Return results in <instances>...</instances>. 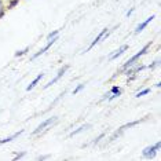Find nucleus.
<instances>
[{"label": "nucleus", "instance_id": "1", "mask_svg": "<svg viewBox=\"0 0 161 161\" xmlns=\"http://www.w3.org/2000/svg\"><path fill=\"white\" fill-rule=\"evenodd\" d=\"M149 47H150V44H146V46L143 47V48H142V50H141V51H139V53L136 54V55H134L132 58H131V59H128V61L125 62V65H124V66H123L121 70H125V69H128V68H131V66H132V65H134V62H136V61L139 59V58H141L142 55H143V54L146 53V51H147Z\"/></svg>", "mask_w": 161, "mask_h": 161}, {"label": "nucleus", "instance_id": "2", "mask_svg": "<svg viewBox=\"0 0 161 161\" xmlns=\"http://www.w3.org/2000/svg\"><path fill=\"white\" fill-rule=\"evenodd\" d=\"M55 121H57V117H51V119H47V120H44V121H43V123L40 124V125H39V127L35 130V132H33V134H35V135H36V134H40V132H42V131H44L47 127H50L51 124H54Z\"/></svg>", "mask_w": 161, "mask_h": 161}, {"label": "nucleus", "instance_id": "3", "mask_svg": "<svg viewBox=\"0 0 161 161\" xmlns=\"http://www.w3.org/2000/svg\"><path fill=\"white\" fill-rule=\"evenodd\" d=\"M68 68H69L68 65H66V66H64V68H61V69H59V72L57 73V76H55V77H54V79L51 80V81H50V83H48V84H47V86H46V88H48V87H51V86H53V84H55V83L58 81V80H59V79L62 77V76L65 75V72L68 70Z\"/></svg>", "mask_w": 161, "mask_h": 161}, {"label": "nucleus", "instance_id": "4", "mask_svg": "<svg viewBox=\"0 0 161 161\" xmlns=\"http://www.w3.org/2000/svg\"><path fill=\"white\" fill-rule=\"evenodd\" d=\"M160 149V142H157V143L154 146H150V147H146L143 150V156L145 157H150V156H153L154 153L157 152V150Z\"/></svg>", "mask_w": 161, "mask_h": 161}, {"label": "nucleus", "instance_id": "5", "mask_svg": "<svg viewBox=\"0 0 161 161\" xmlns=\"http://www.w3.org/2000/svg\"><path fill=\"white\" fill-rule=\"evenodd\" d=\"M108 31H109V29H103V31H102V32H101V33H99V35H98V36H97V37H95V39H94V42H92V43H91V46L88 47V50H91V48H92V47H94L95 44H98V43H99V42H101V40H102V39H103V37H105V36H106V35H108V33H109V32H108Z\"/></svg>", "mask_w": 161, "mask_h": 161}, {"label": "nucleus", "instance_id": "6", "mask_svg": "<svg viewBox=\"0 0 161 161\" xmlns=\"http://www.w3.org/2000/svg\"><path fill=\"white\" fill-rule=\"evenodd\" d=\"M153 19H154V15L149 17V18H147V19H146V21H145V22L139 24V25H138V26H136V29H135V33H139V32H142V31H143V29H145L146 26H147V25H149L150 22H152V21H153Z\"/></svg>", "mask_w": 161, "mask_h": 161}, {"label": "nucleus", "instance_id": "7", "mask_svg": "<svg viewBox=\"0 0 161 161\" xmlns=\"http://www.w3.org/2000/svg\"><path fill=\"white\" fill-rule=\"evenodd\" d=\"M54 43H55V39H53V42H50V43H48V44H47V46L44 47V48H42V50H40V51H39V53H36V54H35V55H33V57H32V59H36V58H39L40 55H43V54H44V53H46V51H47V50H48V48H50V47H51V46H53V44H54Z\"/></svg>", "mask_w": 161, "mask_h": 161}, {"label": "nucleus", "instance_id": "8", "mask_svg": "<svg viewBox=\"0 0 161 161\" xmlns=\"http://www.w3.org/2000/svg\"><path fill=\"white\" fill-rule=\"evenodd\" d=\"M127 48H128V46H123V47H120V48H119V50H117V51H116V53H114V54H113V55L110 57V59H116V58H117V57H120V55H121V54H123V53H124V51H125Z\"/></svg>", "mask_w": 161, "mask_h": 161}, {"label": "nucleus", "instance_id": "9", "mask_svg": "<svg viewBox=\"0 0 161 161\" xmlns=\"http://www.w3.org/2000/svg\"><path fill=\"white\" fill-rule=\"evenodd\" d=\"M42 79H43V73H40V75L37 76V77H36V79L33 80V81H32L31 84H29V86H28V88H26V90H28V91H31V90H32V88H33V87H35V86H36V84H37V83H39V81H40V80H42Z\"/></svg>", "mask_w": 161, "mask_h": 161}, {"label": "nucleus", "instance_id": "10", "mask_svg": "<svg viewBox=\"0 0 161 161\" xmlns=\"http://www.w3.org/2000/svg\"><path fill=\"white\" fill-rule=\"evenodd\" d=\"M24 131H19V132H17V134H14V135H11V136H8V138H6V139H3V141H0V145H3V143H7V142H11L13 139H15L17 136H19L21 134H22Z\"/></svg>", "mask_w": 161, "mask_h": 161}, {"label": "nucleus", "instance_id": "11", "mask_svg": "<svg viewBox=\"0 0 161 161\" xmlns=\"http://www.w3.org/2000/svg\"><path fill=\"white\" fill-rule=\"evenodd\" d=\"M88 127H90V125H83V127H80L77 131H75V132H72V134H70V136H75V135H77L79 132H83V131H84V130H87Z\"/></svg>", "mask_w": 161, "mask_h": 161}, {"label": "nucleus", "instance_id": "12", "mask_svg": "<svg viewBox=\"0 0 161 161\" xmlns=\"http://www.w3.org/2000/svg\"><path fill=\"white\" fill-rule=\"evenodd\" d=\"M112 92H113V95L110 97V99H113V98H116V97H119V94H120V88H119V87H114V88L112 90Z\"/></svg>", "mask_w": 161, "mask_h": 161}, {"label": "nucleus", "instance_id": "13", "mask_svg": "<svg viewBox=\"0 0 161 161\" xmlns=\"http://www.w3.org/2000/svg\"><path fill=\"white\" fill-rule=\"evenodd\" d=\"M143 68H145V66H138L136 69H134V70H130V72H128V76H134L135 73L139 72V70H142V69H143Z\"/></svg>", "mask_w": 161, "mask_h": 161}, {"label": "nucleus", "instance_id": "14", "mask_svg": "<svg viewBox=\"0 0 161 161\" xmlns=\"http://www.w3.org/2000/svg\"><path fill=\"white\" fill-rule=\"evenodd\" d=\"M149 92H150V90H143V91H141V92H138V94H136V97H138V98H141L142 95H146V94H149Z\"/></svg>", "mask_w": 161, "mask_h": 161}, {"label": "nucleus", "instance_id": "15", "mask_svg": "<svg viewBox=\"0 0 161 161\" xmlns=\"http://www.w3.org/2000/svg\"><path fill=\"white\" fill-rule=\"evenodd\" d=\"M26 51H28V48H25V50H22V51H18V53L15 54V55H17V57H19V55H24V54L26 53Z\"/></svg>", "mask_w": 161, "mask_h": 161}, {"label": "nucleus", "instance_id": "16", "mask_svg": "<svg viewBox=\"0 0 161 161\" xmlns=\"http://www.w3.org/2000/svg\"><path fill=\"white\" fill-rule=\"evenodd\" d=\"M58 32H59V31H55V32H54V33H51V35H48V39H53V37H55V36L58 35Z\"/></svg>", "mask_w": 161, "mask_h": 161}, {"label": "nucleus", "instance_id": "17", "mask_svg": "<svg viewBox=\"0 0 161 161\" xmlns=\"http://www.w3.org/2000/svg\"><path fill=\"white\" fill-rule=\"evenodd\" d=\"M81 88H83V86H79V87H77V88H76L75 91H73V94H77V92H79V91H80V90H81Z\"/></svg>", "mask_w": 161, "mask_h": 161}, {"label": "nucleus", "instance_id": "18", "mask_svg": "<svg viewBox=\"0 0 161 161\" xmlns=\"http://www.w3.org/2000/svg\"><path fill=\"white\" fill-rule=\"evenodd\" d=\"M2 14H3V4H2V2H0V17H2Z\"/></svg>", "mask_w": 161, "mask_h": 161}]
</instances>
